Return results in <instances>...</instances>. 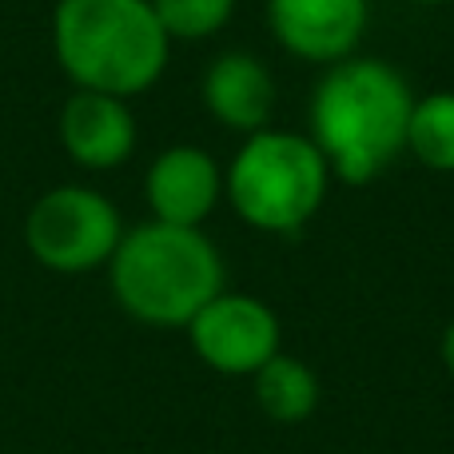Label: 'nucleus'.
I'll return each instance as SVG.
<instances>
[{
	"mask_svg": "<svg viewBox=\"0 0 454 454\" xmlns=\"http://www.w3.org/2000/svg\"><path fill=\"white\" fill-rule=\"evenodd\" d=\"M52 52L80 92L132 100L160 84L172 40L152 0H60L52 12Z\"/></svg>",
	"mask_w": 454,
	"mask_h": 454,
	"instance_id": "nucleus-2",
	"label": "nucleus"
},
{
	"mask_svg": "<svg viewBox=\"0 0 454 454\" xmlns=\"http://www.w3.org/2000/svg\"><path fill=\"white\" fill-rule=\"evenodd\" d=\"M120 239H124L120 207L84 184L48 188L24 220V243L32 259L56 275H88L96 267H108Z\"/></svg>",
	"mask_w": 454,
	"mask_h": 454,
	"instance_id": "nucleus-5",
	"label": "nucleus"
},
{
	"mask_svg": "<svg viewBox=\"0 0 454 454\" xmlns=\"http://www.w3.org/2000/svg\"><path fill=\"white\" fill-rule=\"evenodd\" d=\"M411 4H423V8H442V4H450V0H411Z\"/></svg>",
	"mask_w": 454,
	"mask_h": 454,
	"instance_id": "nucleus-15",
	"label": "nucleus"
},
{
	"mask_svg": "<svg viewBox=\"0 0 454 454\" xmlns=\"http://www.w3.org/2000/svg\"><path fill=\"white\" fill-rule=\"evenodd\" d=\"M439 355H442V367H447V375L454 379V319L447 323V331H442V343H439Z\"/></svg>",
	"mask_w": 454,
	"mask_h": 454,
	"instance_id": "nucleus-14",
	"label": "nucleus"
},
{
	"mask_svg": "<svg viewBox=\"0 0 454 454\" xmlns=\"http://www.w3.org/2000/svg\"><path fill=\"white\" fill-rule=\"evenodd\" d=\"M200 100L207 116L227 132L255 136L271 128L275 116V76L255 52H220L200 80Z\"/></svg>",
	"mask_w": 454,
	"mask_h": 454,
	"instance_id": "nucleus-10",
	"label": "nucleus"
},
{
	"mask_svg": "<svg viewBox=\"0 0 454 454\" xmlns=\"http://www.w3.org/2000/svg\"><path fill=\"white\" fill-rule=\"evenodd\" d=\"M184 331L196 359L227 379H251L283 351L279 315L263 299L227 287Z\"/></svg>",
	"mask_w": 454,
	"mask_h": 454,
	"instance_id": "nucleus-6",
	"label": "nucleus"
},
{
	"mask_svg": "<svg viewBox=\"0 0 454 454\" xmlns=\"http://www.w3.org/2000/svg\"><path fill=\"white\" fill-rule=\"evenodd\" d=\"M56 136L68 160L84 172H116L132 160L140 128L128 100L108 92H72L56 120Z\"/></svg>",
	"mask_w": 454,
	"mask_h": 454,
	"instance_id": "nucleus-9",
	"label": "nucleus"
},
{
	"mask_svg": "<svg viewBox=\"0 0 454 454\" xmlns=\"http://www.w3.org/2000/svg\"><path fill=\"white\" fill-rule=\"evenodd\" d=\"M407 152L431 172H454V88L415 96L407 124Z\"/></svg>",
	"mask_w": 454,
	"mask_h": 454,
	"instance_id": "nucleus-12",
	"label": "nucleus"
},
{
	"mask_svg": "<svg viewBox=\"0 0 454 454\" xmlns=\"http://www.w3.org/2000/svg\"><path fill=\"white\" fill-rule=\"evenodd\" d=\"M235 4L239 0H152L160 24H164L168 40H184V44H200L212 40L231 24Z\"/></svg>",
	"mask_w": 454,
	"mask_h": 454,
	"instance_id": "nucleus-13",
	"label": "nucleus"
},
{
	"mask_svg": "<svg viewBox=\"0 0 454 454\" xmlns=\"http://www.w3.org/2000/svg\"><path fill=\"white\" fill-rule=\"evenodd\" d=\"M251 387H255V403L271 423H283V427H295V423H307L319 407V375L307 367L303 359L295 355H275L271 363L251 375Z\"/></svg>",
	"mask_w": 454,
	"mask_h": 454,
	"instance_id": "nucleus-11",
	"label": "nucleus"
},
{
	"mask_svg": "<svg viewBox=\"0 0 454 454\" xmlns=\"http://www.w3.org/2000/svg\"><path fill=\"white\" fill-rule=\"evenodd\" d=\"M144 200L152 220L204 227L223 200V168L200 144H172L144 172Z\"/></svg>",
	"mask_w": 454,
	"mask_h": 454,
	"instance_id": "nucleus-8",
	"label": "nucleus"
},
{
	"mask_svg": "<svg viewBox=\"0 0 454 454\" xmlns=\"http://www.w3.org/2000/svg\"><path fill=\"white\" fill-rule=\"evenodd\" d=\"M415 108L407 76L379 56H347L323 68L311 92L307 124L339 184H375L407 152V124Z\"/></svg>",
	"mask_w": 454,
	"mask_h": 454,
	"instance_id": "nucleus-1",
	"label": "nucleus"
},
{
	"mask_svg": "<svg viewBox=\"0 0 454 454\" xmlns=\"http://www.w3.org/2000/svg\"><path fill=\"white\" fill-rule=\"evenodd\" d=\"M371 0H267V28L287 56L315 68L359 52Z\"/></svg>",
	"mask_w": 454,
	"mask_h": 454,
	"instance_id": "nucleus-7",
	"label": "nucleus"
},
{
	"mask_svg": "<svg viewBox=\"0 0 454 454\" xmlns=\"http://www.w3.org/2000/svg\"><path fill=\"white\" fill-rule=\"evenodd\" d=\"M331 176L311 136L287 128H263L243 136L231 164L223 168V200L251 231L295 235L323 212Z\"/></svg>",
	"mask_w": 454,
	"mask_h": 454,
	"instance_id": "nucleus-4",
	"label": "nucleus"
},
{
	"mask_svg": "<svg viewBox=\"0 0 454 454\" xmlns=\"http://www.w3.org/2000/svg\"><path fill=\"white\" fill-rule=\"evenodd\" d=\"M223 255L204 227L148 220L128 227L108 263L120 311L144 327H188L223 291Z\"/></svg>",
	"mask_w": 454,
	"mask_h": 454,
	"instance_id": "nucleus-3",
	"label": "nucleus"
}]
</instances>
